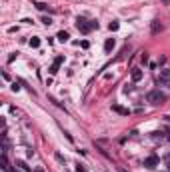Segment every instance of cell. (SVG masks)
Listing matches in <instances>:
<instances>
[{
    "label": "cell",
    "mask_w": 170,
    "mask_h": 172,
    "mask_svg": "<svg viewBox=\"0 0 170 172\" xmlns=\"http://www.w3.org/2000/svg\"><path fill=\"white\" fill-rule=\"evenodd\" d=\"M164 100H166V94H164V92H160V90H152V92H148V94H146V102L154 104V106L162 104Z\"/></svg>",
    "instance_id": "obj_1"
},
{
    "label": "cell",
    "mask_w": 170,
    "mask_h": 172,
    "mask_svg": "<svg viewBox=\"0 0 170 172\" xmlns=\"http://www.w3.org/2000/svg\"><path fill=\"white\" fill-rule=\"evenodd\" d=\"M76 28H78L82 34H88L90 30H94V28H98V22H86V20L78 18L76 20Z\"/></svg>",
    "instance_id": "obj_2"
},
{
    "label": "cell",
    "mask_w": 170,
    "mask_h": 172,
    "mask_svg": "<svg viewBox=\"0 0 170 172\" xmlns=\"http://www.w3.org/2000/svg\"><path fill=\"white\" fill-rule=\"evenodd\" d=\"M158 82H160V84H170V68H162V70H160Z\"/></svg>",
    "instance_id": "obj_3"
},
{
    "label": "cell",
    "mask_w": 170,
    "mask_h": 172,
    "mask_svg": "<svg viewBox=\"0 0 170 172\" xmlns=\"http://www.w3.org/2000/svg\"><path fill=\"white\" fill-rule=\"evenodd\" d=\"M158 162H160V158L156 156V154H152V156H148L146 160H144V166H146V168H156Z\"/></svg>",
    "instance_id": "obj_4"
},
{
    "label": "cell",
    "mask_w": 170,
    "mask_h": 172,
    "mask_svg": "<svg viewBox=\"0 0 170 172\" xmlns=\"http://www.w3.org/2000/svg\"><path fill=\"white\" fill-rule=\"evenodd\" d=\"M142 76H144V72L140 68H132V80L134 82H140V80H142Z\"/></svg>",
    "instance_id": "obj_5"
},
{
    "label": "cell",
    "mask_w": 170,
    "mask_h": 172,
    "mask_svg": "<svg viewBox=\"0 0 170 172\" xmlns=\"http://www.w3.org/2000/svg\"><path fill=\"white\" fill-rule=\"evenodd\" d=\"M150 30H152V34H158V32L162 30V24H160L158 20H154V22H152V26H150Z\"/></svg>",
    "instance_id": "obj_6"
},
{
    "label": "cell",
    "mask_w": 170,
    "mask_h": 172,
    "mask_svg": "<svg viewBox=\"0 0 170 172\" xmlns=\"http://www.w3.org/2000/svg\"><path fill=\"white\" fill-rule=\"evenodd\" d=\"M112 110H116L118 112V114H130V110H128V108H122V106H118V104H112Z\"/></svg>",
    "instance_id": "obj_7"
},
{
    "label": "cell",
    "mask_w": 170,
    "mask_h": 172,
    "mask_svg": "<svg viewBox=\"0 0 170 172\" xmlns=\"http://www.w3.org/2000/svg\"><path fill=\"white\" fill-rule=\"evenodd\" d=\"M56 38L60 40V42H66V40L70 38V36H68V32H66V30H60V32H58V34H56Z\"/></svg>",
    "instance_id": "obj_8"
},
{
    "label": "cell",
    "mask_w": 170,
    "mask_h": 172,
    "mask_svg": "<svg viewBox=\"0 0 170 172\" xmlns=\"http://www.w3.org/2000/svg\"><path fill=\"white\" fill-rule=\"evenodd\" d=\"M114 44H116V42H114V38H108V40L104 42V50H106V52H110V50L114 48Z\"/></svg>",
    "instance_id": "obj_9"
},
{
    "label": "cell",
    "mask_w": 170,
    "mask_h": 172,
    "mask_svg": "<svg viewBox=\"0 0 170 172\" xmlns=\"http://www.w3.org/2000/svg\"><path fill=\"white\" fill-rule=\"evenodd\" d=\"M118 28H120V22H118V20H112V22L108 24V30H110V32H116Z\"/></svg>",
    "instance_id": "obj_10"
},
{
    "label": "cell",
    "mask_w": 170,
    "mask_h": 172,
    "mask_svg": "<svg viewBox=\"0 0 170 172\" xmlns=\"http://www.w3.org/2000/svg\"><path fill=\"white\" fill-rule=\"evenodd\" d=\"M28 44H30L32 48H38V46H40V38H38V36H32V38L28 40Z\"/></svg>",
    "instance_id": "obj_11"
},
{
    "label": "cell",
    "mask_w": 170,
    "mask_h": 172,
    "mask_svg": "<svg viewBox=\"0 0 170 172\" xmlns=\"http://www.w3.org/2000/svg\"><path fill=\"white\" fill-rule=\"evenodd\" d=\"M58 66H60V64H58V62H54V64L50 66V74H56V72H58Z\"/></svg>",
    "instance_id": "obj_12"
},
{
    "label": "cell",
    "mask_w": 170,
    "mask_h": 172,
    "mask_svg": "<svg viewBox=\"0 0 170 172\" xmlns=\"http://www.w3.org/2000/svg\"><path fill=\"white\" fill-rule=\"evenodd\" d=\"M36 8H38V10H48V4H42V2H36Z\"/></svg>",
    "instance_id": "obj_13"
},
{
    "label": "cell",
    "mask_w": 170,
    "mask_h": 172,
    "mask_svg": "<svg viewBox=\"0 0 170 172\" xmlns=\"http://www.w3.org/2000/svg\"><path fill=\"white\" fill-rule=\"evenodd\" d=\"M42 24H46V26H50V24H52V20H50L48 16H44V18H42Z\"/></svg>",
    "instance_id": "obj_14"
},
{
    "label": "cell",
    "mask_w": 170,
    "mask_h": 172,
    "mask_svg": "<svg viewBox=\"0 0 170 172\" xmlns=\"http://www.w3.org/2000/svg\"><path fill=\"white\" fill-rule=\"evenodd\" d=\"M18 166H22V170H26V172H32V170L26 166V162H18Z\"/></svg>",
    "instance_id": "obj_15"
},
{
    "label": "cell",
    "mask_w": 170,
    "mask_h": 172,
    "mask_svg": "<svg viewBox=\"0 0 170 172\" xmlns=\"http://www.w3.org/2000/svg\"><path fill=\"white\" fill-rule=\"evenodd\" d=\"M76 172H86V168L82 164H76Z\"/></svg>",
    "instance_id": "obj_16"
},
{
    "label": "cell",
    "mask_w": 170,
    "mask_h": 172,
    "mask_svg": "<svg viewBox=\"0 0 170 172\" xmlns=\"http://www.w3.org/2000/svg\"><path fill=\"white\" fill-rule=\"evenodd\" d=\"M140 60H142V64H146V62H148V54H142V58H140Z\"/></svg>",
    "instance_id": "obj_17"
},
{
    "label": "cell",
    "mask_w": 170,
    "mask_h": 172,
    "mask_svg": "<svg viewBox=\"0 0 170 172\" xmlns=\"http://www.w3.org/2000/svg\"><path fill=\"white\" fill-rule=\"evenodd\" d=\"M54 62H58V64H62V62H64V56H56V60Z\"/></svg>",
    "instance_id": "obj_18"
},
{
    "label": "cell",
    "mask_w": 170,
    "mask_h": 172,
    "mask_svg": "<svg viewBox=\"0 0 170 172\" xmlns=\"http://www.w3.org/2000/svg\"><path fill=\"white\" fill-rule=\"evenodd\" d=\"M152 138H162V132H152Z\"/></svg>",
    "instance_id": "obj_19"
},
{
    "label": "cell",
    "mask_w": 170,
    "mask_h": 172,
    "mask_svg": "<svg viewBox=\"0 0 170 172\" xmlns=\"http://www.w3.org/2000/svg\"><path fill=\"white\" fill-rule=\"evenodd\" d=\"M80 46H82V48H88V46H90V42H88V40H84V42H80Z\"/></svg>",
    "instance_id": "obj_20"
},
{
    "label": "cell",
    "mask_w": 170,
    "mask_h": 172,
    "mask_svg": "<svg viewBox=\"0 0 170 172\" xmlns=\"http://www.w3.org/2000/svg\"><path fill=\"white\" fill-rule=\"evenodd\" d=\"M164 162H166V164L170 166V154H168V156H164Z\"/></svg>",
    "instance_id": "obj_21"
},
{
    "label": "cell",
    "mask_w": 170,
    "mask_h": 172,
    "mask_svg": "<svg viewBox=\"0 0 170 172\" xmlns=\"http://www.w3.org/2000/svg\"><path fill=\"white\" fill-rule=\"evenodd\" d=\"M166 140H170V130H168V132H166Z\"/></svg>",
    "instance_id": "obj_22"
},
{
    "label": "cell",
    "mask_w": 170,
    "mask_h": 172,
    "mask_svg": "<svg viewBox=\"0 0 170 172\" xmlns=\"http://www.w3.org/2000/svg\"><path fill=\"white\" fill-rule=\"evenodd\" d=\"M164 2H166V4H168V2H170V0H164Z\"/></svg>",
    "instance_id": "obj_23"
},
{
    "label": "cell",
    "mask_w": 170,
    "mask_h": 172,
    "mask_svg": "<svg viewBox=\"0 0 170 172\" xmlns=\"http://www.w3.org/2000/svg\"><path fill=\"white\" fill-rule=\"evenodd\" d=\"M36 172H42V170H36Z\"/></svg>",
    "instance_id": "obj_24"
}]
</instances>
